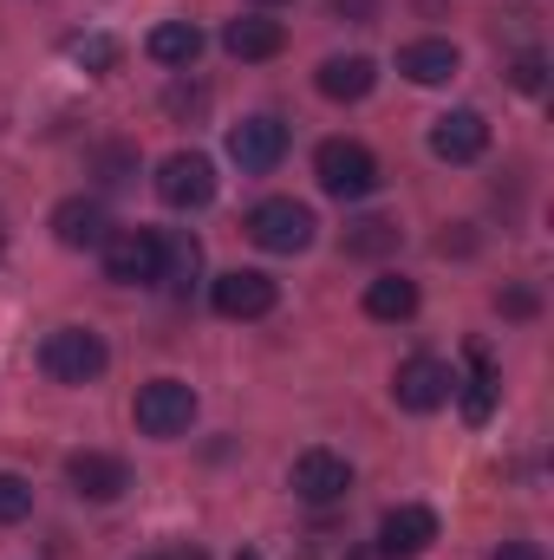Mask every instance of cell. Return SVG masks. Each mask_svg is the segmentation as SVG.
I'll use <instances>...</instances> for the list:
<instances>
[{
    "mask_svg": "<svg viewBox=\"0 0 554 560\" xmlns=\"http://www.w3.org/2000/svg\"><path fill=\"white\" fill-rule=\"evenodd\" d=\"M105 365H112V352H105V339L85 332V326H59V332H46V346H39V372H46L53 385H92Z\"/></svg>",
    "mask_w": 554,
    "mask_h": 560,
    "instance_id": "obj_2",
    "label": "cell"
},
{
    "mask_svg": "<svg viewBox=\"0 0 554 560\" xmlns=\"http://www.w3.org/2000/svg\"><path fill=\"white\" fill-rule=\"evenodd\" d=\"M0 248H7V222H0Z\"/></svg>",
    "mask_w": 554,
    "mask_h": 560,
    "instance_id": "obj_31",
    "label": "cell"
},
{
    "mask_svg": "<svg viewBox=\"0 0 554 560\" xmlns=\"http://www.w3.org/2000/svg\"><path fill=\"white\" fill-rule=\"evenodd\" d=\"M53 235H59V248H105L112 215H105L99 196H66V202L53 209Z\"/></svg>",
    "mask_w": 554,
    "mask_h": 560,
    "instance_id": "obj_13",
    "label": "cell"
},
{
    "mask_svg": "<svg viewBox=\"0 0 554 560\" xmlns=\"http://www.w3.org/2000/svg\"><path fill=\"white\" fill-rule=\"evenodd\" d=\"M157 196H163L170 209H209V202H216V163H209L203 150H176V156H163V170H157Z\"/></svg>",
    "mask_w": 554,
    "mask_h": 560,
    "instance_id": "obj_6",
    "label": "cell"
},
{
    "mask_svg": "<svg viewBox=\"0 0 554 560\" xmlns=\"http://www.w3.org/2000/svg\"><path fill=\"white\" fill-rule=\"evenodd\" d=\"M203 275V242L196 235H163V261H157V287L170 293H189Z\"/></svg>",
    "mask_w": 554,
    "mask_h": 560,
    "instance_id": "obj_18",
    "label": "cell"
},
{
    "mask_svg": "<svg viewBox=\"0 0 554 560\" xmlns=\"http://www.w3.org/2000/svg\"><path fill=\"white\" fill-rule=\"evenodd\" d=\"M496 411V365H489V346L470 339V378H463V418L470 423H489Z\"/></svg>",
    "mask_w": 554,
    "mask_h": 560,
    "instance_id": "obj_19",
    "label": "cell"
},
{
    "mask_svg": "<svg viewBox=\"0 0 554 560\" xmlns=\"http://www.w3.org/2000/svg\"><path fill=\"white\" fill-rule=\"evenodd\" d=\"M26 515H33V482L13 476V469H0V528H13Z\"/></svg>",
    "mask_w": 554,
    "mask_h": 560,
    "instance_id": "obj_24",
    "label": "cell"
},
{
    "mask_svg": "<svg viewBox=\"0 0 554 560\" xmlns=\"http://www.w3.org/2000/svg\"><path fill=\"white\" fill-rule=\"evenodd\" d=\"M313 85H320V92H326L333 105H359V98H366V92L379 85V66H372L366 52H353V59H326Z\"/></svg>",
    "mask_w": 554,
    "mask_h": 560,
    "instance_id": "obj_15",
    "label": "cell"
},
{
    "mask_svg": "<svg viewBox=\"0 0 554 560\" xmlns=\"http://www.w3.org/2000/svg\"><path fill=\"white\" fill-rule=\"evenodd\" d=\"M118 59H125V46L112 33H79L72 39V66H85V72H118Z\"/></svg>",
    "mask_w": 554,
    "mask_h": 560,
    "instance_id": "obj_23",
    "label": "cell"
},
{
    "mask_svg": "<svg viewBox=\"0 0 554 560\" xmlns=\"http://www.w3.org/2000/svg\"><path fill=\"white\" fill-rule=\"evenodd\" d=\"M430 150H437L443 163H476V156L489 150V125H483V112H443V118L430 125Z\"/></svg>",
    "mask_w": 554,
    "mask_h": 560,
    "instance_id": "obj_14",
    "label": "cell"
},
{
    "mask_svg": "<svg viewBox=\"0 0 554 560\" xmlns=\"http://www.w3.org/2000/svg\"><path fill=\"white\" fill-rule=\"evenodd\" d=\"M450 392H457V378H450V365L443 359H430V352H417L399 365V378H392V398L405 405V411H437V405H450Z\"/></svg>",
    "mask_w": 554,
    "mask_h": 560,
    "instance_id": "obj_8",
    "label": "cell"
},
{
    "mask_svg": "<svg viewBox=\"0 0 554 560\" xmlns=\"http://www.w3.org/2000/svg\"><path fill=\"white\" fill-rule=\"evenodd\" d=\"M366 313L372 319H412L417 313V280H405V275H379L372 287H366Z\"/></svg>",
    "mask_w": 554,
    "mask_h": 560,
    "instance_id": "obj_21",
    "label": "cell"
},
{
    "mask_svg": "<svg viewBox=\"0 0 554 560\" xmlns=\"http://www.w3.org/2000/svg\"><path fill=\"white\" fill-rule=\"evenodd\" d=\"M399 72L412 85H443V79H457V46L450 39H412L399 52Z\"/></svg>",
    "mask_w": 554,
    "mask_h": 560,
    "instance_id": "obj_17",
    "label": "cell"
},
{
    "mask_svg": "<svg viewBox=\"0 0 554 560\" xmlns=\"http://www.w3.org/2000/svg\"><path fill=\"white\" fill-rule=\"evenodd\" d=\"M280 287L268 275H255V268H235V275H222L209 287V306L222 313V319H262V313H275Z\"/></svg>",
    "mask_w": 554,
    "mask_h": 560,
    "instance_id": "obj_10",
    "label": "cell"
},
{
    "mask_svg": "<svg viewBox=\"0 0 554 560\" xmlns=\"http://www.w3.org/2000/svg\"><path fill=\"white\" fill-rule=\"evenodd\" d=\"M131 418H138L143 436H183L196 423V392L183 378H150L138 392V411Z\"/></svg>",
    "mask_w": 554,
    "mask_h": 560,
    "instance_id": "obj_5",
    "label": "cell"
},
{
    "mask_svg": "<svg viewBox=\"0 0 554 560\" xmlns=\"http://www.w3.org/2000/svg\"><path fill=\"white\" fill-rule=\"evenodd\" d=\"M138 560H203L196 548H176V555H138Z\"/></svg>",
    "mask_w": 554,
    "mask_h": 560,
    "instance_id": "obj_30",
    "label": "cell"
},
{
    "mask_svg": "<svg viewBox=\"0 0 554 560\" xmlns=\"http://www.w3.org/2000/svg\"><path fill=\"white\" fill-rule=\"evenodd\" d=\"M229 156L249 170V176H268L280 156H287V125L280 118H242L229 131Z\"/></svg>",
    "mask_w": 554,
    "mask_h": 560,
    "instance_id": "obj_11",
    "label": "cell"
},
{
    "mask_svg": "<svg viewBox=\"0 0 554 560\" xmlns=\"http://www.w3.org/2000/svg\"><path fill=\"white\" fill-rule=\"evenodd\" d=\"M430 541H437V515L424 502H405V509H392L379 522V555L385 560H417Z\"/></svg>",
    "mask_w": 554,
    "mask_h": 560,
    "instance_id": "obj_12",
    "label": "cell"
},
{
    "mask_svg": "<svg viewBox=\"0 0 554 560\" xmlns=\"http://www.w3.org/2000/svg\"><path fill=\"white\" fill-rule=\"evenodd\" d=\"M99 255H105V280H118V287H157L163 235L157 229H112Z\"/></svg>",
    "mask_w": 554,
    "mask_h": 560,
    "instance_id": "obj_4",
    "label": "cell"
},
{
    "mask_svg": "<svg viewBox=\"0 0 554 560\" xmlns=\"http://www.w3.org/2000/svg\"><path fill=\"white\" fill-rule=\"evenodd\" d=\"M131 170H138V156H131L125 143H105V150H99V176H105V183H131Z\"/></svg>",
    "mask_w": 554,
    "mask_h": 560,
    "instance_id": "obj_25",
    "label": "cell"
},
{
    "mask_svg": "<svg viewBox=\"0 0 554 560\" xmlns=\"http://www.w3.org/2000/svg\"><path fill=\"white\" fill-rule=\"evenodd\" d=\"M66 482L85 495V502H118L131 489V463L112 456V450H72L66 456Z\"/></svg>",
    "mask_w": 554,
    "mask_h": 560,
    "instance_id": "obj_7",
    "label": "cell"
},
{
    "mask_svg": "<svg viewBox=\"0 0 554 560\" xmlns=\"http://www.w3.org/2000/svg\"><path fill=\"white\" fill-rule=\"evenodd\" d=\"M496 560H542V548H535V541H503Z\"/></svg>",
    "mask_w": 554,
    "mask_h": 560,
    "instance_id": "obj_28",
    "label": "cell"
},
{
    "mask_svg": "<svg viewBox=\"0 0 554 560\" xmlns=\"http://www.w3.org/2000/svg\"><path fill=\"white\" fill-rule=\"evenodd\" d=\"M249 242L268 248V255H300L313 242V209L293 202V196H268L249 209Z\"/></svg>",
    "mask_w": 554,
    "mask_h": 560,
    "instance_id": "obj_3",
    "label": "cell"
},
{
    "mask_svg": "<svg viewBox=\"0 0 554 560\" xmlns=\"http://www.w3.org/2000/svg\"><path fill=\"white\" fill-rule=\"evenodd\" d=\"M262 7H275V0H262Z\"/></svg>",
    "mask_w": 554,
    "mask_h": 560,
    "instance_id": "obj_33",
    "label": "cell"
},
{
    "mask_svg": "<svg viewBox=\"0 0 554 560\" xmlns=\"http://www.w3.org/2000/svg\"><path fill=\"white\" fill-rule=\"evenodd\" d=\"M222 46L235 59H275L280 46H287V26L280 20H262V13H242V20L222 26Z\"/></svg>",
    "mask_w": 554,
    "mask_h": 560,
    "instance_id": "obj_16",
    "label": "cell"
},
{
    "mask_svg": "<svg viewBox=\"0 0 554 560\" xmlns=\"http://www.w3.org/2000/svg\"><path fill=\"white\" fill-rule=\"evenodd\" d=\"M313 176H320V189L339 196V202H359V196H372V189L385 183V176H379V156L353 138L320 143V150H313Z\"/></svg>",
    "mask_w": 554,
    "mask_h": 560,
    "instance_id": "obj_1",
    "label": "cell"
},
{
    "mask_svg": "<svg viewBox=\"0 0 554 560\" xmlns=\"http://www.w3.org/2000/svg\"><path fill=\"white\" fill-rule=\"evenodd\" d=\"M150 59L157 66H196V52H203V33L189 26V20H163V26H150Z\"/></svg>",
    "mask_w": 554,
    "mask_h": 560,
    "instance_id": "obj_20",
    "label": "cell"
},
{
    "mask_svg": "<svg viewBox=\"0 0 554 560\" xmlns=\"http://www.w3.org/2000/svg\"><path fill=\"white\" fill-rule=\"evenodd\" d=\"M333 13H339V20H346V13H353V20H359V26H366V20H372V13H379V0H333Z\"/></svg>",
    "mask_w": 554,
    "mask_h": 560,
    "instance_id": "obj_27",
    "label": "cell"
},
{
    "mask_svg": "<svg viewBox=\"0 0 554 560\" xmlns=\"http://www.w3.org/2000/svg\"><path fill=\"white\" fill-rule=\"evenodd\" d=\"M509 79H516V92H542V79H549V59H542V52H522V59L509 66Z\"/></svg>",
    "mask_w": 554,
    "mask_h": 560,
    "instance_id": "obj_26",
    "label": "cell"
},
{
    "mask_svg": "<svg viewBox=\"0 0 554 560\" xmlns=\"http://www.w3.org/2000/svg\"><path fill=\"white\" fill-rule=\"evenodd\" d=\"M346 489H353V463H346V456H333V450L293 456V495H300V502L326 509V502H346Z\"/></svg>",
    "mask_w": 554,
    "mask_h": 560,
    "instance_id": "obj_9",
    "label": "cell"
},
{
    "mask_svg": "<svg viewBox=\"0 0 554 560\" xmlns=\"http://www.w3.org/2000/svg\"><path fill=\"white\" fill-rule=\"evenodd\" d=\"M392 248H399V222H385V215H366L346 229V255H359V261H379Z\"/></svg>",
    "mask_w": 554,
    "mask_h": 560,
    "instance_id": "obj_22",
    "label": "cell"
},
{
    "mask_svg": "<svg viewBox=\"0 0 554 560\" xmlns=\"http://www.w3.org/2000/svg\"><path fill=\"white\" fill-rule=\"evenodd\" d=\"M235 560H262V555H235Z\"/></svg>",
    "mask_w": 554,
    "mask_h": 560,
    "instance_id": "obj_32",
    "label": "cell"
},
{
    "mask_svg": "<svg viewBox=\"0 0 554 560\" xmlns=\"http://www.w3.org/2000/svg\"><path fill=\"white\" fill-rule=\"evenodd\" d=\"M503 313H516V319H529V313H535V293H503Z\"/></svg>",
    "mask_w": 554,
    "mask_h": 560,
    "instance_id": "obj_29",
    "label": "cell"
}]
</instances>
